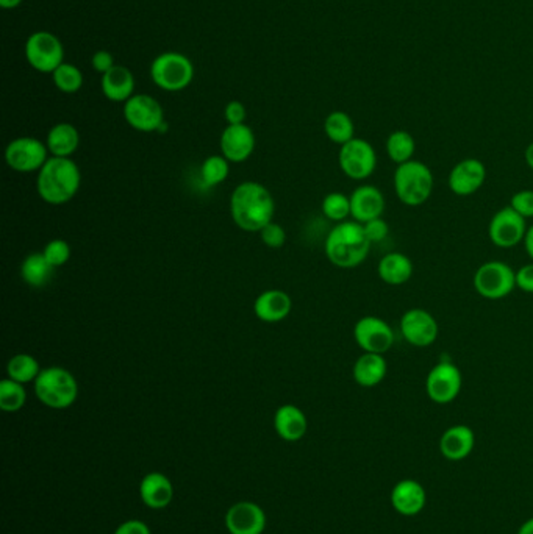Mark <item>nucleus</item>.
I'll return each mask as SVG.
<instances>
[{
  "label": "nucleus",
  "mask_w": 533,
  "mask_h": 534,
  "mask_svg": "<svg viewBox=\"0 0 533 534\" xmlns=\"http://www.w3.org/2000/svg\"><path fill=\"white\" fill-rule=\"evenodd\" d=\"M230 214L238 228L260 233L273 222L275 201L269 189L258 182H242L230 195Z\"/></svg>",
  "instance_id": "obj_1"
},
{
  "label": "nucleus",
  "mask_w": 533,
  "mask_h": 534,
  "mask_svg": "<svg viewBox=\"0 0 533 534\" xmlns=\"http://www.w3.org/2000/svg\"><path fill=\"white\" fill-rule=\"evenodd\" d=\"M82 174L70 158L51 157L41 168L37 180L38 195L49 205H64L76 197Z\"/></svg>",
  "instance_id": "obj_2"
},
{
  "label": "nucleus",
  "mask_w": 533,
  "mask_h": 534,
  "mask_svg": "<svg viewBox=\"0 0 533 534\" xmlns=\"http://www.w3.org/2000/svg\"><path fill=\"white\" fill-rule=\"evenodd\" d=\"M371 242L362 224L344 220L332 228L325 239V257L341 269H354L368 258Z\"/></svg>",
  "instance_id": "obj_3"
},
{
  "label": "nucleus",
  "mask_w": 533,
  "mask_h": 534,
  "mask_svg": "<svg viewBox=\"0 0 533 534\" xmlns=\"http://www.w3.org/2000/svg\"><path fill=\"white\" fill-rule=\"evenodd\" d=\"M394 191L406 207H421L430 199L433 193V174L422 161L412 160L399 164L394 170Z\"/></svg>",
  "instance_id": "obj_4"
},
{
  "label": "nucleus",
  "mask_w": 533,
  "mask_h": 534,
  "mask_svg": "<svg viewBox=\"0 0 533 534\" xmlns=\"http://www.w3.org/2000/svg\"><path fill=\"white\" fill-rule=\"evenodd\" d=\"M33 386L39 402L52 409L70 408L78 397L76 377L60 366H51L39 372Z\"/></svg>",
  "instance_id": "obj_5"
},
{
  "label": "nucleus",
  "mask_w": 533,
  "mask_h": 534,
  "mask_svg": "<svg viewBox=\"0 0 533 534\" xmlns=\"http://www.w3.org/2000/svg\"><path fill=\"white\" fill-rule=\"evenodd\" d=\"M151 78L160 89L178 93L190 86L194 78V66L184 53L165 52L151 64Z\"/></svg>",
  "instance_id": "obj_6"
},
{
  "label": "nucleus",
  "mask_w": 533,
  "mask_h": 534,
  "mask_svg": "<svg viewBox=\"0 0 533 534\" xmlns=\"http://www.w3.org/2000/svg\"><path fill=\"white\" fill-rule=\"evenodd\" d=\"M474 290L487 300H501L516 288V272L504 261H487L477 267Z\"/></svg>",
  "instance_id": "obj_7"
},
{
  "label": "nucleus",
  "mask_w": 533,
  "mask_h": 534,
  "mask_svg": "<svg viewBox=\"0 0 533 534\" xmlns=\"http://www.w3.org/2000/svg\"><path fill=\"white\" fill-rule=\"evenodd\" d=\"M463 386V377L451 359H439L425 378V392L432 402L447 405L457 398Z\"/></svg>",
  "instance_id": "obj_8"
},
{
  "label": "nucleus",
  "mask_w": 533,
  "mask_h": 534,
  "mask_svg": "<svg viewBox=\"0 0 533 534\" xmlns=\"http://www.w3.org/2000/svg\"><path fill=\"white\" fill-rule=\"evenodd\" d=\"M26 58L33 70L52 74L64 63L63 43L51 32H35L26 43Z\"/></svg>",
  "instance_id": "obj_9"
},
{
  "label": "nucleus",
  "mask_w": 533,
  "mask_h": 534,
  "mask_svg": "<svg viewBox=\"0 0 533 534\" xmlns=\"http://www.w3.org/2000/svg\"><path fill=\"white\" fill-rule=\"evenodd\" d=\"M49 158V149L45 143L32 136L13 139L5 149L8 168L20 174L39 172Z\"/></svg>",
  "instance_id": "obj_10"
},
{
  "label": "nucleus",
  "mask_w": 533,
  "mask_h": 534,
  "mask_svg": "<svg viewBox=\"0 0 533 534\" xmlns=\"http://www.w3.org/2000/svg\"><path fill=\"white\" fill-rule=\"evenodd\" d=\"M338 163L344 176L352 180H366L377 168V153L366 139L354 138L341 145Z\"/></svg>",
  "instance_id": "obj_11"
},
{
  "label": "nucleus",
  "mask_w": 533,
  "mask_h": 534,
  "mask_svg": "<svg viewBox=\"0 0 533 534\" xmlns=\"http://www.w3.org/2000/svg\"><path fill=\"white\" fill-rule=\"evenodd\" d=\"M124 118L136 132H160L165 124V111L152 95L135 94L124 103Z\"/></svg>",
  "instance_id": "obj_12"
},
{
  "label": "nucleus",
  "mask_w": 533,
  "mask_h": 534,
  "mask_svg": "<svg viewBox=\"0 0 533 534\" xmlns=\"http://www.w3.org/2000/svg\"><path fill=\"white\" fill-rule=\"evenodd\" d=\"M527 228L526 218L508 205L499 209L489 220V241L499 249H513L524 241Z\"/></svg>",
  "instance_id": "obj_13"
},
{
  "label": "nucleus",
  "mask_w": 533,
  "mask_h": 534,
  "mask_svg": "<svg viewBox=\"0 0 533 534\" xmlns=\"http://www.w3.org/2000/svg\"><path fill=\"white\" fill-rule=\"evenodd\" d=\"M354 340L365 353L383 355L394 346V332L377 316H365L354 327Z\"/></svg>",
  "instance_id": "obj_14"
},
{
  "label": "nucleus",
  "mask_w": 533,
  "mask_h": 534,
  "mask_svg": "<svg viewBox=\"0 0 533 534\" xmlns=\"http://www.w3.org/2000/svg\"><path fill=\"white\" fill-rule=\"evenodd\" d=\"M400 333L413 347L425 349L432 346L439 333V322L429 311L421 308L408 309L400 317Z\"/></svg>",
  "instance_id": "obj_15"
},
{
  "label": "nucleus",
  "mask_w": 533,
  "mask_h": 534,
  "mask_svg": "<svg viewBox=\"0 0 533 534\" xmlns=\"http://www.w3.org/2000/svg\"><path fill=\"white\" fill-rule=\"evenodd\" d=\"M485 180H487L485 164L477 158H466L452 168L447 185L454 194L470 197L482 188Z\"/></svg>",
  "instance_id": "obj_16"
},
{
  "label": "nucleus",
  "mask_w": 533,
  "mask_h": 534,
  "mask_svg": "<svg viewBox=\"0 0 533 534\" xmlns=\"http://www.w3.org/2000/svg\"><path fill=\"white\" fill-rule=\"evenodd\" d=\"M255 135L246 124L227 126L219 139L221 155L230 163H244L255 151Z\"/></svg>",
  "instance_id": "obj_17"
},
{
  "label": "nucleus",
  "mask_w": 533,
  "mask_h": 534,
  "mask_svg": "<svg viewBox=\"0 0 533 534\" xmlns=\"http://www.w3.org/2000/svg\"><path fill=\"white\" fill-rule=\"evenodd\" d=\"M226 525L232 534H261L266 527V515L258 505L240 502L227 511Z\"/></svg>",
  "instance_id": "obj_18"
},
{
  "label": "nucleus",
  "mask_w": 533,
  "mask_h": 534,
  "mask_svg": "<svg viewBox=\"0 0 533 534\" xmlns=\"http://www.w3.org/2000/svg\"><path fill=\"white\" fill-rule=\"evenodd\" d=\"M385 211V197L373 185H362L350 194V216L358 224L381 218Z\"/></svg>",
  "instance_id": "obj_19"
},
{
  "label": "nucleus",
  "mask_w": 533,
  "mask_h": 534,
  "mask_svg": "<svg viewBox=\"0 0 533 534\" xmlns=\"http://www.w3.org/2000/svg\"><path fill=\"white\" fill-rule=\"evenodd\" d=\"M292 309L291 297L280 290H267L255 299L254 313L261 322L285 321Z\"/></svg>",
  "instance_id": "obj_20"
},
{
  "label": "nucleus",
  "mask_w": 533,
  "mask_h": 534,
  "mask_svg": "<svg viewBox=\"0 0 533 534\" xmlns=\"http://www.w3.org/2000/svg\"><path fill=\"white\" fill-rule=\"evenodd\" d=\"M425 500V490L418 481L414 480H404L394 486L393 492H391V503H393L394 509L399 513V514L406 515V517H412L416 515L424 509Z\"/></svg>",
  "instance_id": "obj_21"
},
{
  "label": "nucleus",
  "mask_w": 533,
  "mask_h": 534,
  "mask_svg": "<svg viewBox=\"0 0 533 534\" xmlns=\"http://www.w3.org/2000/svg\"><path fill=\"white\" fill-rule=\"evenodd\" d=\"M476 436L466 425H454L447 428L439 440V452L451 461L464 459L474 448Z\"/></svg>",
  "instance_id": "obj_22"
},
{
  "label": "nucleus",
  "mask_w": 533,
  "mask_h": 534,
  "mask_svg": "<svg viewBox=\"0 0 533 534\" xmlns=\"http://www.w3.org/2000/svg\"><path fill=\"white\" fill-rule=\"evenodd\" d=\"M274 427L282 440L296 442L307 433V417L296 405H282L274 415Z\"/></svg>",
  "instance_id": "obj_23"
},
{
  "label": "nucleus",
  "mask_w": 533,
  "mask_h": 534,
  "mask_svg": "<svg viewBox=\"0 0 533 534\" xmlns=\"http://www.w3.org/2000/svg\"><path fill=\"white\" fill-rule=\"evenodd\" d=\"M102 93L111 102H126L135 91V77L132 70L124 66H115L102 76Z\"/></svg>",
  "instance_id": "obj_24"
},
{
  "label": "nucleus",
  "mask_w": 533,
  "mask_h": 534,
  "mask_svg": "<svg viewBox=\"0 0 533 534\" xmlns=\"http://www.w3.org/2000/svg\"><path fill=\"white\" fill-rule=\"evenodd\" d=\"M388 363L379 353H363L352 367V377L362 388H374L387 377Z\"/></svg>",
  "instance_id": "obj_25"
},
{
  "label": "nucleus",
  "mask_w": 533,
  "mask_h": 534,
  "mask_svg": "<svg viewBox=\"0 0 533 534\" xmlns=\"http://www.w3.org/2000/svg\"><path fill=\"white\" fill-rule=\"evenodd\" d=\"M377 274L383 283L390 284V286H402V284L408 283L412 278V259L400 251L387 253L379 261Z\"/></svg>",
  "instance_id": "obj_26"
},
{
  "label": "nucleus",
  "mask_w": 533,
  "mask_h": 534,
  "mask_svg": "<svg viewBox=\"0 0 533 534\" xmlns=\"http://www.w3.org/2000/svg\"><path fill=\"white\" fill-rule=\"evenodd\" d=\"M140 492L143 502L153 509L166 508L174 497V488L169 478L159 472H153L143 478Z\"/></svg>",
  "instance_id": "obj_27"
},
{
  "label": "nucleus",
  "mask_w": 533,
  "mask_h": 534,
  "mask_svg": "<svg viewBox=\"0 0 533 534\" xmlns=\"http://www.w3.org/2000/svg\"><path fill=\"white\" fill-rule=\"evenodd\" d=\"M45 145L51 157L70 158L80 145V135L72 124L60 122L47 133Z\"/></svg>",
  "instance_id": "obj_28"
},
{
  "label": "nucleus",
  "mask_w": 533,
  "mask_h": 534,
  "mask_svg": "<svg viewBox=\"0 0 533 534\" xmlns=\"http://www.w3.org/2000/svg\"><path fill=\"white\" fill-rule=\"evenodd\" d=\"M53 274L55 267L45 259L43 251L30 253L20 264V277L32 288H45V284L51 283Z\"/></svg>",
  "instance_id": "obj_29"
},
{
  "label": "nucleus",
  "mask_w": 533,
  "mask_h": 534,
  "mask_svg": "<svg viewBox=\"0 0 533 534\" xmlns=\"http://www.w3.org/2000/svg\"><path fill=\"white\" fill-rule=\"evenodd\" d=\"M324 132L327 138L338 145H344L356 138L354 120L344 111H333L325 118Z\"/></svg>",
  "instance_id": "obj_30"
},
{
  "label": "nucleus",
  "mask_w": 533,
  "mask_h": 534,
  "mask_svg": "<svg viewBox=\"0 0 533 534\" xmlns=\"http://www.w3.org/2000/svg\"><path fill=\"white\" fill-rule=\"evenodd\" d=\"M41 371L43 369L39 366L38 359L29 353L14 355L7 365L8 378L22 384L35 383Z\"/></svg>",
  "instance_id": "obj_31"
},
{
  "label": "nucleus",
  "mask_w": 533,
  "mask_h": 534,
  "mask_svg": "<svg viewBox=\"0 0 533 534\" xmlns=\"http://www.w3.org/2000/svg\"><path fill=\"white\" fill-rule=\"evenodd\" d=\"M414 152H416L414 138L406 130H396L388 136L387 155L398 166L412 161Z\"/></svg>",
  "instance_id": "obj_32"
},
{
  "label": "nucleus",
  "mask_w": 533,
  "mask_h": 534,
  "mask_svg": "<svg viewBox=\"0 0 533 534\" xmlns=\"http://www.w3.org/2000/svg\"><path fill=\"white\" fill-rule=\"evenodd\" d=\"M27 402V392L24 384L5 378L0 382V408L5 413H16L24 408Z\"/></svg>",
  "instance_id": "obj_33"
},
{
  "label": "nucleus",
  "mask_w": 533,
  "mask_h": 534,
  "mask_svg": "<svg viewBox=\"0 0 533 534\" xmlns=\"http://www.w3.org/2000/svg\"><path fill=\"white\" fill-rule=\"evenodd\" d=\"M230 174V161L226 160L223 155H211L205 158L202 166H201V178H202L203 186L213 188L227 180Z\"/></svg>",
  "instance_id": "obj_34"
},
{
  "label": "nucleus",
  "mask_w": 533,
  "mask_h": 534,
  "mask_svg": "<svg viewBox=\"0 0 533 534\" xmlns=\"http://www.w3.org/2000/svg\"><path fill=\"white\" fill-rule=\"evenodd\" d=\"M52 77H53V83H55L58 91H62L64 94H74V93L82 89V70H78L74 64H60L57 70L52 72Z\"/></svg>",
  "instance_id": "obj_35"
},
{
  "label": "nucleus",
  "mask_w": 533,
  "mask_h": 534,
  "mask_svg": "<svg viewBox=\"0 0 533 534\" xmlns=\"http://www.w3.org/2000/svg\"><path fill=\"white\" fill-rule=\"evenodd\" d=\"M323 213L333 222H344L350 216V197L343 193H331L323 201Z\"/></svg>",
  "instance_id": "obj_36"
},
{
  "label": "nucleus",
  "mask_w": 533,
  "mask_h": 534,
  "mask_svg": "<svg viewBox=\"0 0 533 534\" xmlns=\"http://www.w3.org/2000/svg\"><path fill=\"white\" fill-rule=\"evenodd\" d=\"M43 253L45 259L57 269L70 261V245L64 239H52L45 244Z\"/></svg>",
  "instance_id": "obj_37"
},
{
  "label": "nucleus",
  "mask_w": 533,
  "mask_h": 534,
  "mask_svg": "<svg viewBox=\"0 0 533 534\" xmlns=\"http://www.w3.org/2000/svg\"><path fill=\"white\" fill-rule=\"evenodd\" d=\"M510 207L513 208L516 213L521 214L522 218H533V191L532 189H522L512 195Z\"/></svg>",
  "instance_id": "obj_38"
},
{
  "label": "nucleus",
  "mask_w": 533,
  "mask_h": 534,
  "mask_svg": "<svg viewBox=\"0 0 533 534\" xmlns=\"http://www.w3.org/2000/svg\"><path fill=\"white\" fill-rule=\"evenodd\" d=\"M261 241L271 249H280L286 242V232L283 226L275 222H269L260 232Z\"/></svg>",
  "instance_id": "obj_39"
},
{
  "label": "nucleus",
  "mask_w": 533,
  "mask_h": 534,
  "mask_svg": "<svg viewBox=\"0 0 533 534\" xmlns=\"http://www.w3.org/2000/svg\"><path fill=\"white\" fill-rule=\"evenodd\" d=\"M363 228H365V233H366V238L369 239V242L371 244H375V242H381V241H385L388 236V233H390V226H388L387 222L381 219V218H377V219L369 220L366 224H362Z\"/></svg>",
  "instance_id": "obj_40"
},
{
  "label": "nucleus",
  "mask_w": 533,
  "mask_h": 534,
  "mask_svg": "<svg viewBox=\"0 0 533 534\" xmlns=\"http://www.w3.org/2000/svg\"><path fill=\"white\" fill-rule=\"evenodd\" d=\"M224 118L229 122V126H240L244 124V120L248 118V111L242 102L232 101L226 105Z\"/></svg>",
  "instance_id": "obj_41"
},
{
  "label": "nucleus",
  "mask_w": 533,
  "mask_h": 534,
  "mask_svg": "<svg viewBox=\"0 0 533 534\" xmlns=\"http://www.w3.org/2000/svg\"><path fill=\"white\" fill-rule=\"evenodd\" d=\"M516 288L533 294V263L524 264L520 271H516Z\"/></svg>",
  "instance_id": "obj_42"
},
{
  "label": "nucleus",
  "mask_w": 533,
  "mask_h": 534,
  "mask_svg": "<svg viewBox=\"0 0 533 534\" xmlns=\"http://www.w3.org/2000/svg\"><path fill=\"white\" fill-rule=\"evenodd\" d=\"M91 63H93V68H94L99 74H102V76L116 66L115 57L107 51L95 52L94 55H93V60H91Z\"/></svg>",
  "instance_id": "obj_43"
},
{
  "label": "nucleus",
  "mask_w": 533,
  "mask_h": 534,
  "mask_svg": "<svg viewBox=\"0 0 533 534\" xmlns=\"http://www.w3.org/2000/svg\"><path fill=\"white\" fill-rule=\"evenodd\" d=\"M115 534H151V530L144 522L128 521L116 530Z\"/></svg>",
  "instance_id": "obj_44"
},
{
  "label": "nucleus",
  "mask_w": 533,
  "mask_h": 534,
  "mask_svg": "<svg viewBox=\"0 0 533 534\" xmlns=\"http://www.w3.org/2000/svg\"><path fill=\"white\" fill-rule=\"evenodd\" d=\"M522 244H524V249H526L527 255L533 261V226H529L527 228L526 236H524V241H522Z\"/></svg>",
  "instance_id": "obj_45"
},
{
  "label": "nucleus",
  "mask_w": 533,
  "mask_h": 534,
  "mask_svg": "<svg viewBox=\"0 0 533 534\" xmlns=\"http://www.w3.org/2000/svg\"><path fill=\"white\" fill-rule=\"evenodd\" d=\"M20 4H22V0H0V7L5 8V10L18 8Z\"/></svg>",
  "instance_id": "obj_46"
},
{
  "label": "nucleus",
  "mask_w": 533,
  "mask_h": 534,
  "mask_svg": "<svg viewBox=\"0 0 533 534\" xmlns=\"http://www.w3.org/2000/svg\"><path fill=\"white\" fill-rule=\"evenodd\" d=\"M518 534H533V517L522 523V527L520 528Z\"/></svg>",
  "instance_id": "obj_47"
},
{
  "label": "nucleus",
  "mask_w": 533,
  "mask_h": 534,
  "mask_svg": "<svg viewBox=\"0 0 533 534\" xmlns=\"http://www.w3.org/2000/svg\"><path fill=\"white\" fill-rule=\"evenodd\" d=\"M524 158H526V163L530 169L533 170V143L532 144L527 145L526 153H524Z\"/></svg>",
  "instance_id": "obj_48"
}]
</instances>
